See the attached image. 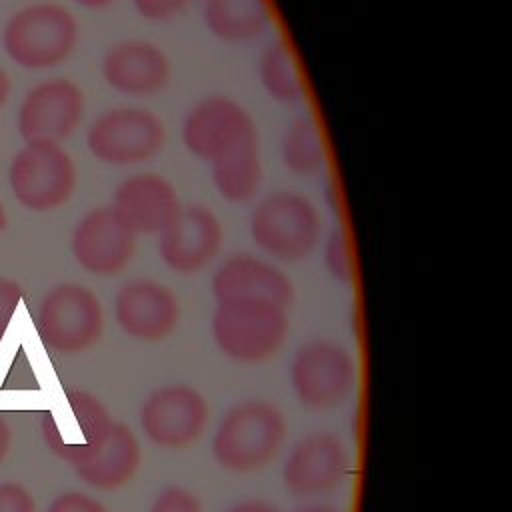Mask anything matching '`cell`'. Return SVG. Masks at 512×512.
<instances>
[{
    "mask_svg": "<svg viewBox=\"0 0 512 512\" xmlns=\"http://www.w3.org/2000/svg\"><path fill=\"white\" fill-rule=\"evenodd\" d=\"M286 418L270 402L246 400L232 406L212 438V456L222 470L250 474L276 460L286 442Z\"/></svg>",
    "mask_w": 512,
    "mask_h": 512,
    "instance_id": "1",
    "label": "cell"
},
{
    "mask_svg": "<svg viewBox=\"0 0 512 512\" xmlns=\"http://www.w3.org/2000/svg\"><path fill=\"white\" fill-rule=\"evenodd\" d=\"M76 42L78 22L56 2H34L16 10L2 32L6 54L28 70L60 66L74 52Z\"/></svg>",
    "mask_w": 512,
    "mask_h": 512,
    "instance_id": "2",
    "label": "cell"
},
{
    "mask_svg": "<svg viewBox=\"0 0 512 512\" xmlns=\"http://www.w3.org/2000/svg\"><path fill=\"white\" fill-rule=\"evenodd\" d=\"M250 238L270 258L298 262L318 246L322 218L310 198L280 190L256 204L250 214Z\"/></svg>",
    "mask_w": 512,
    "mask_h": 512,
    "instance_id": "3",
    "label": "cell"
},
{
    "mask_svg": "<svg viewBox=\"0 0 512 512\" xmlns=\"http://www.w3.org/2000/svg\"><path fill=\"white\" fill-rule=\"evenodd\" d=\"M184 148L198 160L224 162L246 150L260 148L252 114L230 96H206L190 108L182 124Z\"/></svg>",
    "mask_w": 512,
    "mask_h": 512,
    "instance_id": "4",
    "label": "cell"
},
{
    "mask_svg": "<svg viewBox=\"0 0 512 512\" xmlns=\"http://www.w3.org/2000/svg\"><path fill=\"white\" fill-rule=\"evenodd\" d=\"M212 338L218 350L244 364L270 360L290 332L288 310L268 302L218 304L212 314Z\"/></svg>",
    "mask_w": 512,
    "mask_h": 512,
    "instance_id": "5",
    "label": "cell"
},
{
    "mask_svg": "<svg viewBox=\"0 0 512 512\" xmlns=\"http://www.w3.org/2000/svg\"><path fill=\"white\" fill-rule=\"evenodd\" d=\"M166 126L144 106L104 110L86 132L90 154L108 166H138L162 152Z\"/></svg>",
    "mask_w": 512,
    "mask_h": 512,
    "instance_id": "6",
    "label": "cell"
},
{
    "mask_svg": "<svg viewBox=\"0 0 512 512\" xmlns=\"http://www.w3.org/2000/svg\"><path fill=\"white\" fill-rule=\"evenodd\" d=\"M42 342L60 354H78L92 348L104 330L100 298L86 286L64 282L42 298L38 308Z\"/></svg>",
    "mask_w": 512,
    "mask_h": 512,
    "instance_id": "7",
    "label": "cell"
},
{
    "mask_svg": "<svg viewBox=\"0 0 512 512\" xmlns=\"http://www.w3.org/2000/svg\"><path fill=\"white\" fill-rule=\"evenodd\" d=\"M74 158L48 142L26 144L10 164L8 182L20 206L32 212H50L64 206L76 190Z\"/></svg>",
    "mask_w": 512,
    "mask_h": 512,
    "instance_id": "8",
    "label": "cell"
},
{
    "mask_svg": "<svg viewBox=\"0 0 512 512\" xmlns=\"http://www.w3.org/2000/svg\"><path fill=\"white\" fill-rule=\"evenodd\" d=\"M356 382L352 354L332 342L314 340L304 344L290 366V384L298 402L310 410H332L340 406Z\"/></svg>",
    "mask_w": 512,
    "mask_h": 512,
    "instance_id": "9",
    "label": "cell"
},
{
    "mask_svg": "<svg viewBox=\"0 0 512 512\" xmlns=\"http://www.w3.org/2000/svg\"><path fill=\"white\" fill-rule=\"evenodd\" d=\"M144 436L162 450H184L206 430L210 408L206 398L192 386L170 384L154 390L140 406Z\"/></svg>",
    "mask_w": 512,
    "mask_h": 512,
    "instance_id": "10",
    "label": "cell"
},
{
    "mask_svg": "<svg viewBox=\"0 0 512 512\" xmlns=\"http://www.w3.org/2000/svg\"><path fill=\"white\" fill-rule=\"evenodd\" d=\"M84 92L68 78L36 84L20 102L18 134L26 144H60L70 138L84 118Z\"/></svg>",
    "mask_w": 512,
    "mask_h": 512,
    "instance_id": "11",
    "label": "cell"
},
{
    "mask_svg": "<svg viewBox=\"0 0 512 512\" xmlns=\"http://www.w3.org/2000/svg\"><path fill=\"white\" fill-rule=\"evenodd\" d=\"M350 468L342 440L330 432H312L300 438L282 466V484L296 498L324 496L338 490Z\"/></svg>",
    "mask_w": 512,
    "mask_h": 512,
    "instance_id": "12",
    "label": "cell"
},
{
    "mask_svg": "<svg viewBox=\"0 0 512 512\" xmlns=\"http://www.w3.org/2000/svg\"><path fill=\"white\" fill-rule=\"evenodd\" d=\"M136 234L110 206L92 208L72 230L70 250L82 270L94 276L120 274L136 254Z\"/></svg>",
    "mask_w": 512,
    "mask_h": 512,
    "instance_id": "13",
    "label": "cell"
},
{
    "mask_svg": "<svg viewBox=\"0 0 512 512\" xmlns=\"http://www.w3.org/2000/svg\"><path fill=\"white\" fill-rule=\"evenodd\" d=\"M222 238L224 230L218 216L204 204H188L158 236V254L172 272L192 276L218 256Z\"/></svg>",
    "mask_w": 512,
    "mask_h": 512,
    "instance_id": "14",
    "label": "cell"
},
{
    "mask_svg": "<svg viewBox=\"0 0 512 512\" xmlns=\"http://www.w3.org/2000/svg\"><path fill=\"white\" fill-rule=\"evenodd\" d=\"M210 286L216 304L268 302L290 310L296 294L290 276L282 268L252 254L226 258L216 268Z\"/></svg>",
    "mask_w": 512,
    "mask_h": 512,
    "instance_id": "15",
    "label": "cell"
},
{
    "mask_svg": "<svg viewBox=\"0 0 512 512\" xmlns=\"http://www.w3.org/2000/svg\"><path fill=\"white\" fill-rule=\"evenodd\" d=\"M114 318L126 336L140 342H160L180 322V300L166 284L136 278L116 292Z\"/></svg>",
    "mask_w": 512,
    "mask_h": 512,
    "instance_id": "16",
    "label": "cell"
},
{
    "mask_svg": "<svg viewBox=\"0 0 512 512\" xmlns=\"http://www.w3.org/2000/svg\"><path fill=\"white\" fill-rule=\"evenodd\" d=\"M104 82L132 98H150L162 92L172 76L166 52L144 38H126L112 44L102 56Z\"/></svg>",
    "mask_w": 512,
    "mask_h": 512,
    "instance_id": "17",
    "label": "cell"
},
{
    "mask_svg": "<svg viewBox=\"0 0 512 512\" xmlns=\"http://www.w3.org/2000/svg\"><path fill=\"white\" fill-rule=\"evenodd\" d=\"M110 208L136 236H160L178 216L182 202L170 180L140 172L116 186Z\"/></svg>",
    "mask_w": 512,
    "mask_h": 512,
    "instance_id": "18",
    "label": "cell"
},
{
    "mask_svg": "<svg viewBox=\"0 0 512 512\" xmlns=\"http://www.w3.org/2000/svg\"><path fill=\"white\" fill-rule=\"evenodd\" d=\"M60 458L70 462L74 472L86 484L100 490H114L128 484L138 472L142 448L126 424L114 422L102 440L68 450Z\"/></svg>",
    "mask_w": 512,
    "mask_h": 512,
    "instance_id": "19",
    "label": "cell"
},
{
    "mask_svg": "<svg viewBox=\"0 0 512 512\" xmlns=\"http://www.w3.org/2000/svg\"><path fill=\"white\" fill-rule=\"evenodd\" d=\"M202 22L218 40L250 42L270 26L272 6L270 0H204Z\"/></svg>",
    "mask_w": 512,
    "mask_h": 512,
    "instance_id": "20",
    "label": "cell"
},
{
    "mask_svg": "<svg viewBox=\"0 0 512 512\" xmlns=\"http://www.w3.org/2000/svg\"><path fill=\"white\" fill-rule=\"evenodd\" d=\"M258 78L264 92L282 104L298 102L306 96V80L292 46L286 40H274L262 52Z\"/></svg>",
    "mask_w": 512,
    "mask_h": 512,
    "instance_id": "21",
    "label": "cell"
},
{
    "mask_svg": "<svg viewBox=\"0 0 512 512\" xmlns=\"http://www.w3.org/2000/svg\"><path fill=\"white\" fill-rule=\"evenodd\" d=\"M328 156L322 126L308 116L292 120L280 136V160L296 176L316 174Z\"/></svg>",
    "mask_w": 512,
    "mask_h": 512,
    "instance_id": "22",
    "label": "cell"
},
{
    "mask_svg": "<svg viewBox=\"0 0 512 512\" xmlns=\"http://www.w3.org/2000/svg\"><path fill=\"white\" fill-rule=\"evenodd\" d=\"M210 178L220 198L242 204L256 196L264 180L260 148L246 150L224 162L210 166Z\"/></svg>",
    "mask_w": 512,
    "mask_h": 512,
    "instance_id": "23",
    "label": "cell"
},
{
    "mask_svg": "<svg viewBox=\"0 0 512 512\" xmlns=\"http://www.w3.org/2000/svg\"><path fill=\"white\" fill-rule=\"evenodd\" d=\"M324 262L328 272L340 282H352L356 274L354 246L344 230H332L324 246Z\"/></svg>",
    "mask_w": 512,
    "mask_h": 512,
    "instance_id": "24",
    "label": "cell"
},
{
    "mask_svg": "<svg viewBox=\"0 0 512 512\" xmlns=\"http://www.w3.org/2000/svg\"><path fill=\"white\" fill-rule=\"evenodd\" d=\"M150 512H202V508L192 492L180 486H170L156 496Z\"/></svg>",
    "mask_w": 512,
    "mask_h": 512,
    "instance_id": "25",
    "label": "cell"
},
{
    "mask_svg": "<svg viewBox=\"0 0 512 512\" xmlns=\"http://www.w3.org/2000/svg\"><path fill=\"white\" fill-rule=\"evenodd\" d=\"M188 2L190 0H134V8L144 20L166 22L178 16Z\"/></svg>",
    "mask_w": 512,
    "mask_h": 512,
    "instance_id": "26",
    "label": "cell"
},
{
    "mask_svg": "<svg viewBox=\"0 0 512 512\" xmlns=\"http://www.w3.org/2000/svg\"><path fill=\"white\" fill-rule=\"evenodd\" d=\"M0 512H36L32 494L18 482L0 484Z\"/></svg>",
    "mask_w": 512,
    "mask_h": 512,
    "instance_id": "27",
    "label": "cell"
},
{
    "mask_svg": "<svg viewBox=\"0 0 512 512\" xmlns=\"http://www.w3.org/2000/svg\"><path fill=\"white\" fill-rule=\"evenodd\" d=\"M22 300V286L12 278H0V342Z\"/></svg>",
    "mask_w": 512,
    "mask_h": 512,
    "instance_id": "28",
    "label": "cell"
},
{
    "mask_svg": "<svg viewBox=\"0 0 512 512\" xmlns=\"http://www.w3.org/2000/svg\"><path fill=\"white\" fill-rule=\"evenodd\" d=\"M48 512H108L100 502L94 498L80 494V492H68L62 494L52 502Z\"/></svg>",
    "mask_w": 512,
    "mask_h": 512,
    "instance_id": "29",
    "label": "cell"
},
{
    "mask_svg": "<svg viewBox=\"0 0 512 512\" xmlns=\"http://www.w3.org/2000/svg\"><path fill=\"white\" fill-rule=\"evenodd\" d=\"M10 440H12V430L10 424L0 416V464L4 462V458L10 452Z\"/></svg>",
    "mask_w": 512,
    "mask_h": 512,
    "instance_id": "30",
    "label": "cell"
},
{
    "mask_svg": "<svg viewBox=\"0 0 512 512\" xmlns=\"http://www.w3.org/2000/svg\"><path fill=\"white\" fill-rule=\"evenodd\" d=\"M10 90H12L10 76H8V72H6V70L2 68V64H0V106L6 102V98H8Z\"/></svg>",
    "mask_w": 512,
    "mask_h": 512,
    "instance_id": "31",
    "label": "cell"
},
{
    "mask_svg": "<svg viewBox=\"0 0 512 512\" xmlns=\"http://www.w3.org/2000/svg\"><path fill=\"white\" fill-rule=\"evenodd\" d=\"M230 512H276V510L262 508V506H242V508H236V510H230Z\"/></svg>",
    "mask_w": 512,
    "mask_h": 512,
    "instance_id": "32",
    "label": "cell"
},
{
    "mask_svg": "<svg viewBox=\"0 0 512 512\" xmlns=\"http://www.w3.org/2000/svg\"><path fill=\"white\" fill-rule=\"evenodd\" d=\"M6 226H8V216H6V210H4V206H2V202H0V232H2Z\"/></svg>",
    "mask_w": 512,
    "mask_h": 512,
    "instance_id": "33",
    "label": "cell"
},
{
    "mask_svg": "<svg viewBox=\"0 0 512 512\" xmlns=\"http://www.w3.org/2000/svg\"><path fill=\"white\" fill-rule=\"evenodd\" d=\"M80 2H86V4H106L110 0H80Z\"/></svg>",
    "mask_w": 512,
    "mask_h": 512,
    "instance_id": "34",
    "label": "cell"
},
{
    "mask_svg": "<svg viewBox=\"0 0 512 512\" xmlns=\"http://www.w3.org/2000/svg\"><path fill=\"white\" fill-rule=\"evenodd\" d=\"M302 512H332V510H302Z\"/></svg>",
    "mask_w": 512,
    "mask_h": 512,
    "instance_id": "35",
    "label": "cell"
}]
</instances>
